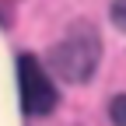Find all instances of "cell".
I'll list each match as a JSON object with an SVG mask.
<instances>
[{"mask_svg": "<svg viewBox=\"0 0 126 126\" xmlns=\"http://www.w3.org/2000/svg\"><path fill=\"white\" fill-rule=\"evenodd\" d=\"M98 60H102V39L94 32V25L88 21H77L49 49V67L56 70V77H63L70 84H84L98 70Z\"/></svg>", "mask_w": 126, "mask_h": 126, "instance_id": "1", "label": "cell"}, {"mask_svg": "<svg viewBox=\"0 0 126 126\" xmlns=\"http://www.w3.org/2000/svg\"><path fill=\"white\" fill-rule=\"evenodd\" d=\"M109 119H112V126H126V94L112 98V105H109Z\"/></svg>", "mask_w": 126, "mask_h": 126, "instance_id": "3", "label": "cell"}, {"mask_svg": "<svg viewBox=\"0 0 126 126\" xmlns=\"http://www.w3.org/2000/svg\"><path fill=\"white\" fill-rule=\"evenodd\" d=\"M109 14H112V21H116V25L126 32V0H116L112 7H109Z\"/></svg>", "mask_w": 126, "mask_h": 126, "instance_id": "4", "label": "cell"}, {"mask_svg": "<svg viewBox=\"0 0 126 126\" xmlns=\"http://www.w3.org/2000/svg\"><path fill=\"white\" fill-rule=\"evenodd\" d=\"M18 84H21V109H25V116H49L56 109V88H53V81L42 70V63L32 53L18 56Z\"/></svg>", "mask_w": 126, "mask_h": 126, "instance_id": "2", "label": "cell"}]
</instances>
